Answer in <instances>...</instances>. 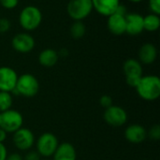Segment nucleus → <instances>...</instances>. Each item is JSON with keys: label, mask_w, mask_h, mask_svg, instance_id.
I'll use <instances>...</instances> for the list:
<instances>
[{"label": "nucleus", "mask_w": 160, "mask_h": 160, "mask_svg": "<svg viewBox=\"0 0 160 160\" xmlns=\"http://www.w3.org/2000/svg\"><path fill=\"white\" fill-rule=\"evenodd\" d=\"M39 90V82L38 79L29 73L22 74L18 77L16 86L12 91L15 95H20L26 98L35 97Z\"/></svg>", "instance_id": "3"}, {"label": "nucleus", "mask_w": 160, "mask_h": 160, "mask_svg": "<svg viewBox=\"0 0 160 160\" xmlns=\"http://www.w3.org/2000/svg\"><path fill=\"white\" fill-rule=\"evenodd\" d=\"M6 160H23V158L21 155H19L17 153H13V154L8 156Z\"/></svg>", "instance_id": "29"}, {"label": "nucleus", "mask_w": 160, "mask_h": 160, "mask_svg": "<svg viewBox=\"0 0 160 160\" xmlns=\"http://www.w3.org/2000/svg\"><path fill=\"white\" fill-rule=\"evenodd\" d=\"M42 160H49V159H42Z\"/></svg>", "instance_id": "32"}, {"label": "nucleus", "mask_w": 160, "mask_h": 160, "mask_svg": "<svg viewBox=\"0 0 160 160\" xmlns=\"http://www.w3.org/2000/svg\"><path fill=\"white\" fill-rule=\"evenodd\" d=\"M22 158L23 160H40V155L37 151H30Z\"/></svg>", "instance_id": "27"}, {"label": "nucleus", "mask_w": 160, "mask_h": 160, "mask_svg": "<svg viewBox=\"0 0 160 160\" xmlns=\"http://www.w3.org/2000/svg\"><path fill=\"white\" fill-rule=\"evenodd\" d=\"M104 120L110 126L122 127L128 121V114L122 107L112 105L105 109Z\"/></svg>", "instance_id": "8"}, {"label": "nucleus", "mask_w": 160, "mask_h": 160, "mask_svg": "<svg viewBox=\"0 0 160 160\" xmlns=\"http://www.w3.org/2000/svg\"><path fill=\"white\" fill-rule=\"evenodd\" d=\"M6 139H7V132L0 128V142L3 143L6 141Z\"/></svg>", "instance_id": "30"}, {"label": "nucleus", "mask_w": 160, "mask_h": 160, "mask_svg": "<svg viewBox=\"0 0 160 160\" xmlns=\"http://www.w3.org/2000/svg\"><path fill=\"white\" fill-rule=\"evenodd\" d=\"M19 4V0H0V5L6 9H13Z\"/></svg>", "instance_id": "23"}, {"label": "nucleus", "mask_w": 160, "mask_h": 160, "mask_svg": "<svg viewBox=\"0 0 160 160\" xmlns=\"http://www.w3.org/2000/svg\"><path fill=\"white\" fill-rule=\"evenodd\" d=\"M126 139L131 143H141L145 141L147 132L141 125H131L125 131Z\"/></svg>", "instance_id": "15"}, {"label": "nucleus", "mask_w": 160, "mask_h": 160, "mask_svg": "<svg viewBox=\"0 0 160 160\" xmlns=\"http://www.w3.org/2000/svg\"><path fill=\"white\" fill-rule=\"evenodd\" d=\"M149 8L152 13L159 15L160 14V0H149Z\"/></svg>", "instance_id": "22"}, {"label": "nucleus", "mask_w": 160, "mask_h": 160, "mask_svg": "<svg viewBox=\"0 0 160 160\" xmlns=\"http://www.w3.org/2000/svg\"><path fill=\"white\" fill-rule=\"evenodd\" d=\"M93 5V9H95L98 14L109 17L110 15L115 13L118 6L120 5V0H91Z\"/></svg>", "instance_id": "13"}, {"label": "nucleus", "mask_w": 160, "mask_h": 160, "mask_svg": "<svg viewBox=\"0 0 160 160\" xmlns=\"http://www.w3.org/2000/svg\"><path fill=\"white\" fill-rule=\"evenodd\" d=\"M17 72L9 67L0 68V91L11 93L17 83Z\"/></svg>", "instance_id": "11"}, {"label": "nucleus", "mask_w": 160, "mask_h": 160, "mask_svg": "<svg viewBox=\"0 0 160 160\" xmlns=\"http://www.w3.org/2000/svg\"><path fill=\"white\" fill-rule=\"evenodd\" d=\"M0 128L7 133H14L22 128L23 118L19 112L9 109L0 112Z\"/></svg>", "instance_id": "5"}, {"label": "nucleus", "mask_w": 160, "mask_h": 160, "mask_svg": "<svg viewBox=\"0 0 160 160\" xmlns=\"http://www.w3.org/2000/svg\"><path fill=\"white\" fill-rule=\"evenodd\" d=\"M160 26L159 15L151 13L143 17V28L148 32H156Z\"/></svg>", "instance_id": "19"}, {"label": "nucleus", "mask_w": 160, "mask_h": 160, "mask_svg": "<svg viewBox=\"0 0 160 160\" xmlns=\"http://www.w3.org/2000/svg\"><path fill=\"white\" fill-rule=\"evenodd\" d=\"M12 106V96L8 92L0 91V112L8 111Z\"/></svg>", "instance_id": "21"}, {"label": "nucleus", "mask_w": 160, "mask_h": 160, "mask_svg": "<svg viewBox=\"0 0 160 160\" xmlns=\"http://www.w3.org/2000/svg\"><path fill=\"white\" fill-rule=\"evenodd\" d=\"M107 22V26L109 31L115 35V36H121L126 33V18L123 15H120L118 13H113L110 15Z\"/></svg>", "instance_id": "14"}, {"label": "nucleus", "mask_w": 160, "mask_h": 160, "mask_svg": "<svg viewBox=\"0 0 160 160\" xmlns=\"http://www.w3.org/2000/svg\"><path fill=\"white\" fill-rule=\"evenodd\" d=\"M126 18V33L130 36H138L144 31L143 16L137 12L127 13Z\"/></svg>", "instance_id": "12"}, {"label": "nucleus", "mask_w": 160, "mask_h": 160, "mask_svg": "<svg viewBox=\"0 0 160 160\" xmlns=\"http://www.w3.org/2000/svg\"><path fill=\"white\" fill-rule=\"evenodd\" d=\"M129 2H132V3H140V2H142V1H143V0H128Z\"/></svg>", "instance_id": "31"}, {"label": "nucleus", "mask_w": 160, "mask_h": 160, "mask_svg": "<svg viewBox=\"0 0 160 160\" xmlns=\"http://www.w3.org/2000/svg\"><path fill=\"white\" fill-rule=\"evenodd\" d=\"M93 10L91 0H69L67 6L68 16L74 21L86 19Z\"/></svg>", "instance_id": "4"}, {"label": "nucleus", "mask_w": 160, "mask_h": 160, "mask_svg": "<svg viewBox=\"0 0 160 160\" xmlns=\"http://www.w3.org/2000/svg\"><path fill=\"white\" fill-rule=\"evenodd\" d=\"M158 57L157 47L153 43H144L139 50L140 62L145 65L153 64Z\"/></svg>", "instance_id": "16"}, {"label": "nucleus", "mask_w": 160, "mask_h": 160, "mask_svg": "<svg viewBox=\"0 0 160 160\" xmlns=\"http://www.w3.org/2000/svg\"><path fill=\"white\" fill-rule=\"evenodd\" d=\"M144 160H145V159H144Z\"/></svg>", "instance_id": "33"}, {"label": "nucleus", "mask_w": 160, "mask_h": 160, "mask_svg": "<svg viewBox=\"0 0 160 160\" xmlns=\"http://www.w3.org/2000/svg\"><path fill=\"white\" fill-rule=\"evenodd\" d=\"M53 156V160H76L77 153L74 146L69 142H63L58 145Z\"/></svg>", "instance_id": "17"}, {"label": "nucleus", "mask_w": 160, "mask_h": 160, "mask_svg": "<svg viewBox=\"0 0 160 160\" xmlns=\"http://www.w3.org/2000/svg\"><path fill=\"white\" fill-rule=\"evenodd\" d=\"M86 32V26L82 21H74L69 28V33L74 39L82 38Z\"/></svg>", "instance_id": "20"}, {"label": "nucleus", "mask_w": 160, "mask_h": 160, "mask_svg": "<svg viewBox=\"0 0 160 160\" xmlns=\"http://www.w3.org/2000/svg\"><path fill=\"white\" fill-rule=\"evenodd\" d=\"M11 26V23L7 18H0V33H7Z\"/></svg>", "instance_id": "24"}, {"label": "nucleus", "mask_w": 160, "mask_h": 160, "mask_svg": "<svg viewBox=\"0 0 160 160\" xmlns=\"http://www.w3.org/2000/svg\"><path fill=\"white\" fill-rule=\"evenodd\" d=\"M123 70L126 75V82L128 85L136 88L142 77V63L134 58L128 59L124 63Z\"/></svg>", "instance_id": "6"}, {"label": "nucleus", "mask_w": 160, "mask_h": 160, "mask_svg": "<svg viewBox=\"0 0 160 160\" xmlns=\"http://www.w3.org/2000/svg\"><path fill=\"white\" fill-rule=\"evenodd\" d=\"M59 143L55 135L52 133L42 134L37 142V152L45 158L52 157L57 149Z\"/></svg>", "instance_id": "7"}, {"label": "nucleus", "mask_w": 160, "mask_h": 160, "mask_svg": "<svg viewBox=\"0 0 160 160\" xmlns=\"http://www.w3.org/2000/svg\"><path fill=\"white\" fill-rule=\"evenodd\" d=\"M59 59V53L51 48L44 49L38 55V62L41 66L45 68L53 67Z\"/></svg>", "instance_id": "18"}, {"label": "nucleus", "mask_w": 160, "mask_h": 160, "mask_svg": "<svg viewBox=\"0 0 160 160\" xmlns=\"http://www.w3.org/2000/svg\"><path fill=\"white\" fill-rule=\"evenodd\" d=\"M7 157H8L7 148L5 147L4 143L0 142V160H6Z\"/></svg>", "instance_id": "28"}, {"label": "nucleus", "mask_w": 160, "mask_h": 160, "mask_svg": "<svg viewBox=\"0 0 160 160\" xmlns=\"http://www.w3.org/2000/svg\"><path fill=\"white\" fill-rule=\"evenodd\" d=\"M35 137L33 132L29 128H21L14 132L13 143L21 151L29 150L34 144Z\"/></svg>", "instance_id": "10"}, {"label": "nucleus", "mask_w": 160, "mask_h": 160, "mask_svg": "<svg viewBox=\"0 0 160 160\" xmlns=\"http://www.w3.org/2000/svg\"><path fill=\"white\" fill-rule=\"evenodd\" d=\"M42 22V13L36 6L24 7L19 14V22L22 29L25 31L36 30Z\"/></svg>", "instance_id": "2"}, {"label": "nucleus", "mask_w": 160, "mask_h": 160, "mask_svg": "<svg viewBox=\"0 0 160 160\" xmlns=\"http://www.w3.org/2000/svg\"><path fill=\"white\" fill-rule=\"evenodd\" d=\"M136 90L142 99L154 101L160 96V79L156 75L142 76Z\"/></svg>", "instance_id": "1"}, {"label": "nucleus", "mask_w": 160, "mask_h": 160, "mask_svg": "<svg viewBox=\"0 0 160 160\" xmlns=\"http://www.w3.org/2000/svg\"><path fill=\"white\" fill-rule=\"evenodd\" d=\"M149 136L152 140L155 141H158L160 139V127L158 125L154 126L153 128H151L150 131H149Z\"/></svg>", "instance_id": "25"}, {"label": "nucleus", "mask_w": 160, "mask_h": 160, "mask_svg": "<svg viewBox=\"0 0 160 160\" xmlns=\"http://www.w3.org/2000/svg\"><path fill=\"white\" fill-rule=\"evenodd\" d=\"M99 103H100V105H101L103 108L107 109V108L112 106V98L110 96L104 95V96H102V97L100 98Z\"/></svg>", "instance_id": "26"}, {"label": "nucleus", "mask_w": 160, "mask_h": 160, "mask_svg": "<svg viewBox=\"0 0 160 160\" xmlns=\"http://www.w3.org/2000/svg\"><path fill=\"white\" fill-rule=\"evenodd\" d=\"M12 48L20 53H28L35 48L34 38L26 32L16 34L11 40Z\"/></svg>", "instance_id": "9"}]
</instances>
